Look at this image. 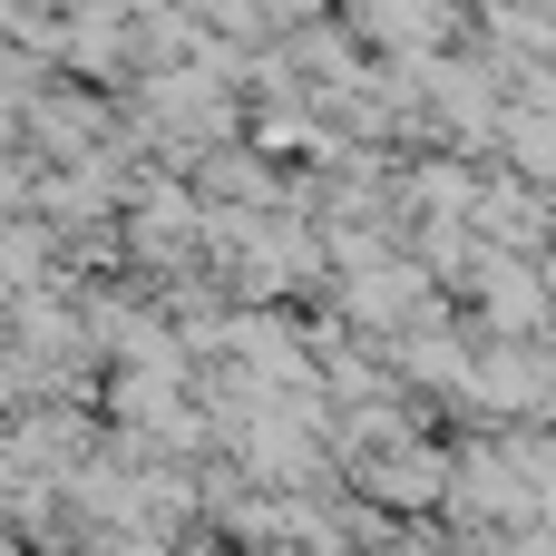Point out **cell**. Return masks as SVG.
Wrapping results in <instances>:
<instances>
[{"instance_id":"cell-1","label":"cell","mask_w":556,"mask_h":556,"mask_svg":"<svg viewBox=\"0 0 556 556\" xmlns=\"http://www.w3.org/2000/svg\"><path fill=\"white\" fill-rule=\"evenodd\" d=\"M352 498H371V508H391V518H420V508H440V479H450V450L430 440V430H401V440H381V450H352L342 469H332Z\"/></svg>"},{"instance_id":"cell-2","label":"cell","mask_w":556,"mask_h":556,"mask_svg":"<svg viewBox=\"0 0 556 556\" xmlns=\"http://www.w3.org/2000/svg\"><path fill=\"white\" fill-rule=\"evenodd\" d=\"M479 283H489V323L518 342V332H538V274L528 264H479Z\"/></svg>"}]
</instances>
